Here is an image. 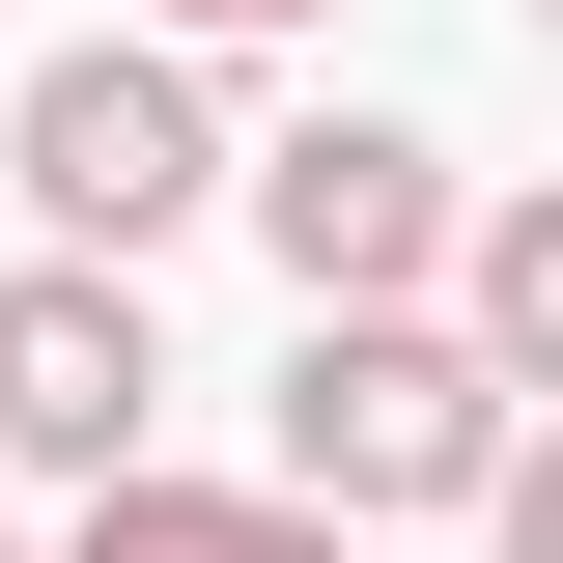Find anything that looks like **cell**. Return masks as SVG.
Here are the masks:
<instances>
[{
  "label": "cell",
  "instance_id": "3",
  "mask_svg": "<svg viewBox=\"0 0 563 563\" xmlns=\"http://www.w3.org/2000/svg\"><path fill=\"white\" fill-rule=\"evenodd\" d=\"M225 198L282 225V282H310V310H422V282H451V198H479V169H451L422 113H310V141H225Z\"/></svg>",
  "mask_w": 563,
  "mask_h": 563
},
{
  "label": "cell",
  "instance_id": "5",
  "mask_svg": "<svg viewBox=\"0 0 563 563\" xmlns=\"http://www.w3.org/2000/svg\"><path fill=\"white\" fill-rule=\"evenodd\" d=\"M57 563H366V536H310L282 479H169V451H141V479L57 507Z\"/></svg>",
  "mask_w": 563,
  "mask_h": 563
},
{
  "label": "cell",
  "instance_id": "4",
  "mask_svg": "<svg viewBox=\"0 0 563 563\" xmlns=\"http://www.w3.org/2000/svg\"><path fill=\"white\" fill-rule=\"evenodd\" d=\"M141 422H169V339H141V282L113 254H29L0 282V451H29V479H141Z\"/></svg>",
  "mask_w": 563,
  "mask_h": 563
},
{
  "label": "cell",
  "instance_id": "7",
  "mask_svg": "<svg viewBox=\"0 0 563 563\" xmlns=\"http://www.w3.org/2000/svg\"><path fill=\"white\" fill-rule=\"evenodd\" d=\"M0 563H29V536H0Z\"/></svg>",
  "mask_w": 563,
  "mask_h": 563
},
{
  "label": "cell",
  "instance_id": "2",
  "mask_svg": "<svg viewBox=\"0 0 563 563\" xmlns=\"http://www.w3.org/2000/svg\"><path fill=\"white\" fill-rule=\"evenodd\" d=\"M0 169H29V225L57 254H169V225L225 198V85L169 57V29H85V57H0Z\"/></svg>",
  "mask_w": 563,
  "mask_h": 563
},
{
  "label": "cell",
  "instance_id": "6",
  "mask_svg": "<svg viewBox=\"0 0 563 563\" xmlns=\"http://www.w3.org/2000/svg\"><path fill=\"white\" fill-rule=\"evenodd\" d=\"M141 29H169V57H225V29H310V0H141Z\"/></svg>",
  "mask_w": 563,
  "mask_h": 563
},
{
  "label": "cell",
  "instance_id": "1",
  "mask_svg": "<svg viewBox=\"0 0 563 563\" xmlns=\"http://www.w3.org/2000/svg\"><path fill=\"white\" fill-rule=\"evenodd\" d=\"M507 451H536V395H507L451 310H310V339H282V507H310V536L479 507Z\"/></svg>",
  "mask_w": 563,
  "mask_h": 563
}]
</instances>
